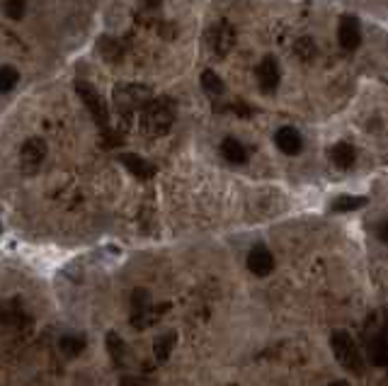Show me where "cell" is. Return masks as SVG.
<instances>
[{
  "label": "cell",
  "instance_id": "1",
  "mask_svg": "<svg viewBox=\"0 0 388 386\" xmlns=\"http://www.w3.org/2000/svg\"><path fill=\"white\" fill-rule=\"evenodd\" d=\"M172 121H175V112L167 100H148L144 105V117H141V124L151 136H163L172 129Z\"/></svg>",
  "mask_w": 388,
  "mask_h": 386
},
{
  "label": "cell",
  "instance_id": "2",
  "mask_svg": "<svg viewBox=\"0 0 388 386\" xmlns=\"http://www.w3.org/2000/svg\"><path fill=\"white\" fill-rule=\"evenodd\" d=\"M330 345H333V352L342 367L350 369L352 374H364V359H361L359 348L355 345V340H352L350 333L335 331L333 335H330Z\"/></svg>",
  "mask_w": 388,
  "mask_h": 386
},
{
  "label": "cell",
  "instance_id": "3",
  "mask_svg": "<svg viewBox=\"0 0 388 386\" xmlns=\"http://www.w3.org/2000/svg\"><path fill=\"white\" fill-rule=\"evenodd\" d=\"M148 100H151V90L144 85H121L114 90V107L126 119L134 114V110L144 107Z\"/></svg>",
  "mask_w": 388,
  "mask_h": 386
},
{
  "label": "cell",
  "instance_id": "4",
  "mask_svg": "<svg viewBox=\"0 0 388 386\" xmlns=\"http://www.w3.org/2000/svg\"><path fill=\"white\" fill-rule=\"evenodd\" d=\"M207 44L216 56H226L236 44V29L228 22H216L211 24V29L207 32Z\"/></svg>",
  "mask_w": 388,
  "mask_h": 386
},
{
  "label": "cell",
  "instance_id": "5",
  "mask_svg": "<svg viewBox=\"0 0 388 386\" xmlns=\"http://www.w3.org/2000/svg\"><path fill=\"white\" fill-rule=\"evenodd\" d=\"M75 90H78L80 100L85 103V107L93 112L95 121L102 126V129H107V121H110V114H107V105L102 103V98L95 93V88L90 83H85V80H78V85H75Z\"/></svg>",
  "mask_w": 388,
  "mask_h": 386
},
{
  "label": "cell",
  "instance_id": "6",
  "mask_svg": "<svg viewBox=\"0 0 388 386\" xmlns=\"http://www.w3.org/2000/svg\"><path fill=\"white\" fill-rule=\"evenodd\" d=\"M258 83L262 93H274L279 85V64L274 56H264L258 66Z\"/></svg>",
  "mask_w": 388,
  "mask_h": 386
},
{
  "label": "cell",
  "instance_id": "7",
  "mask_svg": "<svg viewBox=\"0 0 388 386\" xmlns=\"http://www.w3.org/2000/svg\"><path fill=\"white\" fill-rule=\"evenodd\" d=\"M248 267H250V272H253V275H258V277L272 275L274 255L264 246L253 248V251H250V255H248Z\"/></svg>",
  "mask_w": 388,
  "mask_h": 386
},
{
  "label": "cell",
  "instance_id": "8",
  "mask_svg": "<svg viewBox=\"0 0 388 386\" xmlns=\"http://www.w3.org/2000/svg\"><path fill=\"white\" fill-rule=\"evenodd\" d=\"M274 144H277V149L287 156H296L304 149V139H301V134L294 126H282V129L274 134Z\"/></svg>",
  "mask_w": 388,
  "mask_h": 386
},
{
  "label": "cell",
  "instance_id": "9",
  "mask_svg": "<svg viewBox=\"0 0 388 386\" xmlns=\"http://www.w3.org/2000/svg\"><path fill=\"white\" fill-rule=\"evenodd\" d=\"M338 39L345 49H357L361 44V29L357 17H342L340 20V27H338Z\"/></svg>",
  "mask_w": 388,
  "mask_h": 386
},
{
  "label": "cell",
  "instance_id": "10",
  "mask_svg": "<svg viewBox=\"0 0 388 386\" xmlns=\"http://www.w3.org/2000/svg\"><path fill=\"white\" fill-rule=\"evenodd\" d=\"M44 156H47V144H44L42 139H29L27 144L22 146V154H20V158H22L24 168L34 170L37 165H42Z\"/></svg>",
  "mask_w": 388,
  "mask_h": 386
},
{
  "label": "cell",
  "instance_id": "11",
  "mask_svg": "<svg viewBox=\"0 0 388 386\" xmlns=\"http://www.w3.org/2000/svg\"><path fill=\"white\" fill-rule=\"evenodd\" d=\"M119 161L129 168L131 175H136L139 180H151L153 175H156V168L148 163L146 158H141V156H134V154H121Z\"/></svg>",
  "mask_w": 388,
  "mask_h": 386
},
{
  "label": "cell",
  "instance_id": "12",
  "mask_svg": "<svg viewBox=\"0 0 388 386\" xmlns=\"http://www.w3.org/2000/svg\"><path fill=\"white\" fill-rule=\"evenodd\" d=\"M330 158H333V163L340 168V170H347V168L355 165V146L347 144V141H340V144L333 146V151H330Z\"/></svg>",
  "mask_w": 388,
  "mask_h": 386
},
{
  "label": "cell",
  "instance_id": "13",
  "mask_svg": "<svg viewBox=\"0 0 388 386\" xmlns=\"http://www.w3.org/2000/svg\"><path fill=\"white\" fill-rule=\"evenodd\" d=\"M221 154H223V158H226L228 163H236V165H241V163L248 161V151H245V146L238 139H226V141H223Z\"/></svg>",
  "mask_w": 388,
  "mask_h": 386
},
{
  "label": "cell",
  "instance_id": "14",
  "mask_svg": "<svg viewBox=\"0 0 388 386\" xmlns=\"http://www.w3.org/2000/svg\"><path fill=\"white\" fill-rule=\"evenodd\" d=\"M369 350H371V362H374L376 367H386V362H388V343H386V333L384 331H381L374 340H371Z\"/></svg>",
  "mask_w": 388,
  "mask_h": 386
},
{
  "label": "cell",
  "instance_id": "15",
  "mask_svg": "<svg viewBox=\"0 0 388 386\" xmlns=\"http://www.w3.org/2000/svg\"><path fill=\"white\" fill-rule=\"evenodd\" d=\"M364 205H366V197L345 195V197H338V200L333 202V211H355V209H361Z\"/></svg>",
  "mask_w": 388,
  "mask_h": 386
},
{
  "label": "cell",
  "instance_id": "16",
  "mask_svg": "<svg viewBox=\"0 0 388 386\" xmlns=\"http://www.w3.org/2000/svg\"><path fill=\"white\" fill-rule=\"evenodd\" d=\"M202 88L207 90L211 98H216V95H223V83H221V78H218L214 70H204L202 73Z\"/></svg>",
  "mask_w": 388,
  "mask_h": 386
},
{
  "label": "cell",
  "instance_id": "17",
  "mask_svg": "<svg viewBox=\"0 0 388 386\" xmlns=\"http://www.w3.org/2000/svg\"><path fill=\"white\" fill-rule=\"evenodd\" d=\"M17 80H20L17 68H13V66H3V68H0V93H10V90L17 85Z\"/></svg>",
  "mask_w": 388,
  "mask_h": 386
},
{
  "label": "cell",
  "instance_id": "18",
  "mask_svg": "<svg viewBox=\"0 0 388 386\" xmlns=\"http://www.w3.org/2000/svg\"><path fill=\"white\" fill-rule=\"evenodd\" d=\"M59 350L66 355V357H75V355H78L80 350H83V340H80V338H73V335H66V338H61Z\"/></svg>",
  "mask_w": 388,
  "mask_h": 386
},
{
  "label": "cell",
  "instance_id": "19",
  "mask_svg": "<svg viewBox=\"0 0 388 386\" xmlns=\"http://www.w3.org/2000/svg\"><path fill=\"white\" fill-rule=\"evenodd\" d=\"M3 10L10 20H22L24 17V10H27V3L24 0H5Z\"/></svg>",
  "mask_w": 388,
  "mask_h": 386
},
{
  "label": "cell",
  "instance_id": "20",
  "mask_svg": "<svg viewBox=\"0 0 388 386\" xmlns=\"http://www.w3.org/2000/svg\"><path fill=\"white\" fill-rule=\"evenodd\" d=\"M294 49H296V54H299L304 61H311L315 56V42L311 37H301L299 42L294 44Z\"/></svg>",
  "mask_w": 388,
  "mask_h": 386
},
{
  "label": "cell",
  "instance_id": "21",
  "mask_svg": "<svg viewBox=\"0 0 388 386\" xmlns=\"http://www.w3.org/2000/svg\"><path fill=\"white\" fill-rule=\"evenodd\" d=\"M175 335H165V338H161V340H158V343H156V357L158 359H161V362H163V359H167V357H170V350H172V345H175Z\"/></svg>",
  "mask_w": 388,
  "mask_h": 386
},
{
  "label": "cell",
  "instance_id": "22",
  "mask_svg": "<svg viewBox=\"0 0 388 386\" xmlns=\"http://www.w3.org/2000/svg\"><path fill=\"white\" fill-rule=\"evenodd\" d=\"M124 386H146V384L141 382V379H131V377H126V379H124Z\"/></svg>",
  "mask_w": 388,
  "mask_h": 386
},
{
  "label": "cell",
  "instance_id": "23",
  "mask_svg": "<svg viewBox=\"0 0 388 386\" xmlns=\"http://www.w3.org/2000/svg\"><path fill=\"white\" fill-rule=\"evenodd\" d=\"M379 238H381V241H388V233H386V223H379Z\"/></svg>",
  "mask_w": 388,
  "mask_h": 386
},
{
  "label": "cell",
  "instance_id": "24",
  "mask_svg": "<svg viewBox=\"0 0 388 386\" xmlns=\"http://www.w3.org/2000/svg\"><path fill=\"white\" fill-rule=\"evenodd\" d=\"M161 3H163V0H144V5H146V8H148V10L158 8V5H161Z\"/></svg>",
  "mask_w": 388,
  "mask_h": 386
},
{
  "label": "cell",
  "instance_id": "25",
  "mask_svg": "<svg viewBox=\"0 0 388 386\" xmlns=\"http://www.w3.org/2000/svg\"><path fill=\"white\" fill-rule=\"evenodd\" d=\"M330 386H350V384H347V382H333Z\"/></svg>",
  "mask_w": 388,
  "mask_h": 386
}]
</instances>
